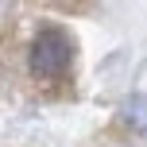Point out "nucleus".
I'll return each instance as SVG.
<instances>
[{
	"label": "nucleus",
	"instance_id": "obj_1",
	"mask_svg": "<svg viewBox=\"0 0 147 147\" xmlns=\"http://www.w3.org/2000/svg\"><path fill=\"white\" fill-rule=\"evenodd\" d=\"M74 62V39L62 27H43L31 47V70L35 78H58L66 74V66Z\"/></svg>",
	"mask_w": 147,
	"mask_h": 147
},
{
	"label": "nucleus",
	"instance_id": "obj_2",
	"mask_svg": "<svg viewBox=\"0 0 147 147\" xmlns=\"http://www.w3.org/2000/svg\"><path fill=\"white\" fill-rule=\"evenodd\" d=\"M124 120L147 132V101H143V97H132V101L124 105Z\"/></svg>",
	"mask_w": 147,
	"mask_h": 147
}]
</instances>
